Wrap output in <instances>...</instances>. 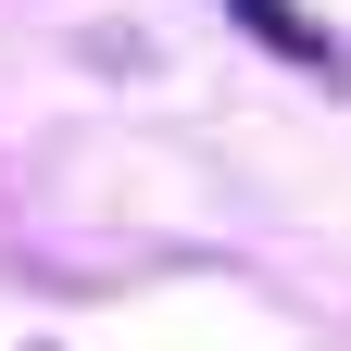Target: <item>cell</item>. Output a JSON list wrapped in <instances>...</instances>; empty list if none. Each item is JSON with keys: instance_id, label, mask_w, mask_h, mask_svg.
<instances>
[{"instance_id": "cell-1", "label": "cell", "mask_w": 351, "mask_h": 351, "mask_svg": "<svg viewBox=\"0 0 351 351\" xmlns=\"http://www.w3.org/2000/svg\"><path fill=\"white\" fill-rule=\"evenodd\" d=\"M226 13H239V25H251L263 51H276V63H301V75H351V63L326 51V25L301 13V0H226Z\"/></svg>"}]
</instances>
